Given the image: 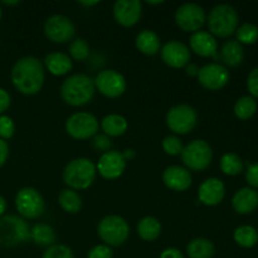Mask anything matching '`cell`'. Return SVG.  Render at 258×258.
<instances>
[{
    "label": "cell",
    "instance_id": "1",
    "mask_svg": "<svg viewBox=\"0 0 258 258\" xmlns=\"http://www.w3.org/2000/svg\"><path fill=\"white\" fill-rule=\"evenodd\" d=\"M10 78L15 90L25 96L40 92L45 80V68L42 60L33 55H27L14 63Z\"/></svg>",
    "mask_w": 258,
    "mask_h": 258
},
{
    "label": "cell",
    "instance_id": "2",
    "mask_svg": "<svg viewBox=\"0 0 258 258\" xmlns=\"http://www.w3.org/2000/svg\"><path fill=\"white\" fill-rule=\"evenodd\" d=\"M96 87L93 78L83 73H76L63 81L60 86V96L67 105L81 107L92 101Z\"/></svg>",
    "mask_w": 258,
    "mask_h": 258
},
{
    "label": "cell",
    "instance_id": "3",
    "mask_svg": "<svg viewBox=\"0 0 258 258\" xmlns=\"http://www.w3.org/2000/svg\"><path fill=\"white\" fill-rule=\"evenodd\" d=\"M97 175L96 164L87 158L71 160L63 170V181L72 190H85L95 181Z\"/></svg>",
    "mask_w": 258,
    "mask_h": 258
},
{
    "label": "cell",
    "instance_id": "4",
    "mask_svg": "<svg viewBox=\"0 0 258 258\" xmlns=\"http://www.w3.org/2000/svg\"><path fill=\"white\" fill-rule=\"evenodd\" d=\"M208 29L213 37L228 38L238 28L239 17L237 10L229 4H218L211 10L208 18Z\"/></svg>",
    "mask_w": 258,
    "mask_h": 258
},
{
    "label": "cell",
    "instance_id": "5",
    "mask_svg": "<svg viewBox=\"0 0 258 258\" xmlns=\"http://www.w3.org/2000/svg\"><path fill=\"white\" fill-rule=\"evenodd\" d=\"M30 239V227L20 216L4 214L0 217V246L14 247Z\"/></svg>",
    "mask_w": 258,
    "mask_h": 258
},
{
    "label": "cell",
    "instance_id": "6",
    "mask_svg": "<svg viewBox=\"0 0 258 258\" xmlns=\"http://www.w3.org/2000/svg\"><path fill=\"white\" fill-rule=\"evenodd\" d=\"M97 234L108 247H118L130 236V226L125 218L116 214L103 217L97 226Z\"/></svg>",
    "mask_w": 258,
    "mask_h": 258
},
{
    "label": "cell",
    "instance_id": "7",
    "mask_svg": "<svg viewBox=\"0 0 258 258\" xmlns=\"http://www.w3.org/2000/svg\"><path fill=\"white\" fill-rule=\"evenodd\" d=\"M180 156L184 168L191 171H203L208 169L212 164L213 150L206 140L197 139L184 146Z\"/></svg>",
    "mask_w": 258,
    "mask_h": 258
},
{
    "label": "cell",
    "instance_id": "8",
    "mask_svg": "<svg viewBox=\"0 0 258 258\" xmlns=\"http://www.w3.org/2000/svg\"><path fill=\"white\" fill-rule=\"evenodd\" d=\"M15 208L24 219H35L45 211V202L38 189L24 186L15 196Z\"/></svg>",
    "mask_w": 258,
    "mask_h": 258
},
{
    "label": "cell",
    "instance_id": "9",
    "mask_svg": "<svg viewBox=\"0 0 258 258\" xmlns=\"http://www.w3.org/2000/svg\"><path fill=\"white\" fill-rule=\"evenodd\" d=\"M198 122L197 111L186 103L175 105L166 113V125L176 135H186L196 128Z\"/></svg>",
    "mask_w": 258,
    "mask_h": 258
},
{
    "label": "cell",
    "instance_id": "10",
    "mask_svg": "<svg viewBox=\"0 0 258 258\" xmlns=\"http://www.w3.org/2000/svg\"><path fill=\"white\" fill-rule=\"evenodd\" d=\"M100 123L90 112H76L66 121V131L76 140H88L97 135Z\"/></svg>",
    "mask_w": 258,
    "mask_h": 258
},
{
    "label": "cell",
    "instance_id": "11",
    "mask_svg": "<svg viewBox=\"0 0 258 258\" xmlns=\"http://www.w3.org/2000/svg\"><path fill=\"white\" fill-rule=\"evenodd\" d=\"M44 35L48 40L57 44H64L72 40L76 34V27L72 20L62 14L50 15L44 23Z\"/></svg>",
    "mask_w": 258,
    "mask_h": 258
},
{
    "label": "cell",
    "instance_id": "12",
    "mask_svg": "<svg viewBox=\"0 0 258 258\" xmlns=\"http://www.w3.org/2000/svg\"><path fill=\"white\" fill-rule=\"evenodd\" d=\"M206 20V10L196 3H185L180 5L175 12L176 25L186 33L199 32Z\"/></svg>",
    "mask_w": 258,
    "mask_h": 258
},
{
    "label": "cell",
    "instance_id": "13",
    "mask_svg": "<svg viewBox=\"0 0 258 258\" xmlns=\"http://www.w3.org/2000/svg\"><path fill=\"white\" fill-rule=\"evenodd\" d=\"M98 92L107 98H117L125 93L127 83L118 71L103 70L93 80Z\"/></svg>",
    "mask_w": 258,
    "mask_h": 258
},
{
    "label": "cell",
    "instance_id": "14",
    "mask_svg": "<svg viewBox=\"0 0 258 258\" xmlns=\"http://www.w3.org/2000/svg\"><path fill=\"white\" fill-rule=\"evenodd\" d=\"M126 164L127 161L123 158L122 153L117 150H108L100 156L96 169L103 179L115 180L122 175L126 169Z\"/></svg>",
    "mask_w": 258,
    "mask_h": 258
},
{
    "label": "cell",
    "instance_id": "15",
    "mask_svg": "<svg viewBox=\"0 0 258 258\" xmlns=\"http://www.w3.org/2000/svg\"><path fill=\"white\" fill-rule=\"evenodd\" d=\"M199 83L209 91H218L227 86L229 82V72L223 64L219 63H208L199 68L197 76Z\"/></svg>",
    "mask_w": 258,
    "mask_h": 258
},
{
    "label": "cell",
    "instance_id": "16",
    "mask_svg": "<svg viewBox=\"0 0 258 258\" xmlns=\"http://www.w3.org/2000/svg\"><path fill=\"white\" fill-rule=\"evenodd\" d=\"M160 55L166 66L175 70L185 68L190 63V49L188 45L179 40H170L160 49Z\"/></svg>",
    "mask_w": 258,
    "mask_h": 258
},
{
    "label": "cell",
    "instance_id": "17",
    "mask_svg": "<svg viewBox=\"0 0 258 258\" xmlns=\"http://www.w3.org/2000/svg\"><path fill=\"white\" fill-rule=\"evenodd\" d=\"M113 18L125 28L138 24L143 14V3L140 0H117L112 8Z\"/></svg>",
    "mask_w": 258,
    "mask_h": 258
},
{
    "label": "cell",
    "instance_id": "18",
    "mask_svg": "<svg viewBox=\"0 0 258 258\" xmlns=\"http://www.w3.org/2000/svg\"><path fill=\"white\" fill-rule=\"evenodd\" d=\"M226 196L224 183L218 178H208L201 184L198 189V198L202 204L207 207H216Z\"/></svg>",
    "mask_w": 258,
    "mask_h": 258
},
{
    "label": "cell",
    "instance_id": "19",
    "mask_svg": "<svg viewBox=\"0 0 258 258\" xmlns=\"http://www.w3.org/2000/svg\"><path fill=\"white\" fill-rule=\"evenodd\" d=\"M163 181L174 191H185L193 183L190 171L180 165H170L164 170Z\"/></svg>",
    "mask_w": 258,
    "mask_h": 258
},
{
    "label": "cell",
    "instance_id": "20",
    "mask_svg": "<svg viewBox=\"0 0 258 258\" xmlns=\"http://www.w3.org/2000/svg\"><path fill=\"white\" fill-rule=\"evenodd\" d=\"M189 47L197 55L203 58H213L218 53V43L216 37L204 30H199L191 34L189 39Z\"/></svg>",
    "mask_w": 258,
    "mask_h": 258
},
{
    "label": "cell",
    "instance_id": "21",
    "mask_svg": "<svg viewBox=\"0 0 258 258\" xmlns=\"http://www.w3.org/2000/svg\"><path fill=\"white\" fill-rule=\"evenodd\" d=\"M232 207L238 214L252 213L258 207V191L251 186L239 189L232 198Z\"/></svg>",
    "mask_w": 258,
    "mask_h": 258
},
{
    "label": "cell",
    "instance_id": "22",
    "mask_svg": "<svg viewBox=\"0 0 258 258\" xmlns=\"http://www.w3.org/2000/svg\"><path fill=\"white\" fill-rule=\"evenodd\" d=\"M43 64L53 76H66L72 71L73 60L67 53L52 52L45 55Z\"/></svg>",
    "mask_w": 258,
    "mask_h": 258
},
{
    "label": "cell",
    "instance_id": "23",
    "mask_svg": "<svg viewBox=\"0 0 258 258\" xmlns=\"http://www.w3.org/2000/svg\"><path fill=\"white\" fill-rule=\"evenodd\" d=\"M135 45L143 54L155 55L161 49L160 37L154 30L144 29L136 35Z\"/></svg>",
    "mask_w": 258,
    "mask_h": 258
},
{
    "label": "cell",
    "instance_id": "24",
    "mask_svg": "<svg viewBox=\"0 0 258 258\" xmlns=\"http://www.w3.org/2000/svg\"><path fill=\"white\" fill-rule=\"evenodd\" d=\"M101 128L108 138H118L127 131L128 122L125 116L118 113H110L101 120Z\"/></svg>",
    "mask_w": 258,
    "mask_h": 258
},
{
    "label": "cell",
    "instance_id": "25",
    "mask_svg": "<svg viewBox=\"0 0 258 258\" xmlns=\"http://www.w3.org/2000/svg\"><path fill=\"white\" fill-rule=\"evenodd\" d=\"M219 55H221V59L223 60L224 64L229 66V67H237V66H239L243 62V45L239 44L237 40H227L222 45Z\"/></svg>",
    "mask_w": 258,
    "mask_h": 258
},
{
    "label": "cell",
    "instance_id": "26",
    "mask_svg": "<svg viewBox=\"0 0 258 258\" xmlns=\"http://www.w3.org/2000/svg\"><path fill=\"white\" fill-rule=\"evenodd\" d=\"M30 239L40 247H50L55 244L57 234L49 224L37 223L30 228Z\"/></svg>",
    "mask_w": 258,
    "mask_h": 258
},
{
    "label": "cell",
    "instance_id": "27",
    "mask_svg": "<svg viewBox=\"0 0 258 258\" xmlns=\"http://www.w3.org/2000/svg\"><path fill=\"white\" fill-rule=\"evenodd\" d=\"M136 229H138V234L141 239L146 242H153L160 237L161 223L155 217L148 216L139 221Z\"/></svg>",
    "mask_w": 258,
    "mask_h": 258
},
{
    "label": "cell",
    "instance_id": "28",
    "mask_svg": "<svg viewBox=\"0 0 258 258\" xmlns=\"http://www.w3.org/2000/svg\"><path fill=\"white\" fill-rule=\"evenodd\" d=\"M216 252L213 242L209 239L198 237L191 239L186 246V253L189 258H212Z\"/></svg>",
    "mask_w": 258,
    "mask_h": 258
},
{
    "label": "cell",
    "instance_id": "29",
    "mask_svg": "<svg viewBox=\"0 0 258 258\" xmlns=\"http://www.w3.org/2000/svg\"><path fill=\"white\" fill-rule=\"evenodd\" d=\"M58 203L60 208L68 214H76L82 208V198L78 191L67 188L63 189L58 196Z\"/></svg>",
    "mask_w": 258,
    "mask_h": 258
},
{
    "label": "cell",
    "instance_id": "30",
    "mask_svg": "<svg viewBox=\"0 0 258 258\" xmlns=\"http://www.w3.org/2000/svg\"><path fill=\"white\" fill-rule=\"evenodd\" d=\"M234 242L243 248H252L258 242V232L252 226H239L233 233Z\"/></svg>",
    "mask_w": 258,
    "mask_h": 258
},
{
    "label": "cell",
    "instance_id": "31",
    "mask_svg": "<svg viewBox=\"0 0 258 258\" xmlns=\"http://www.w3.org/2000/svg\"><path fill=\"white\" fill-rule=\"evenodd\" d=\"M219 166H221V170L223 171V174L228 176L239 175L244 168L242 159L234 153H226L224 155H222Z\"/></svg>",
    "mask_w": 258,
    "mask_h": 258
},
{
    "label": "cell",
    "instance_id": "32",
    "mask_svg": "<svg viewBox=\"0 0 258 258\" xmlns=\"http://www.w3.org/2000/svg\"><path fill=\"white\" fill-rule=\"evenodd\" d=\"M257 111V102L252 96H242L234 103V115L239 120H249Z\"/></svg>",
    "mask_w": 258,
    "mask_h": 258
},
{
    "label": "cell",
    "instance_id": "33",
    "mask_svg": "<svg viewBox=\"0 0 258 258\" xmlns=\"http://www.w3.org/2000/svg\"><path fill=\"white\" fill-rule=\"evenodd\" d=\"M236 38L239 44H254L258 40V27L252 23H244L237 28Z\"/></svg>",
    "mask_w": 258,
    "mask_h": 258
},
{
    "label": "cell",
    "instance_id": "34",
    "mask_svg": "<svg viewBox=\"0 0 258 258\" xmlns=\"http://www.w3.org/2000/svg\"><path fill=\"white\" fill-rule=\"evenodd\" d=\"M68 53H70L68 55L71 57V59L77 60V62H83L90 55V45H88V43L83 38H75L71 42Z\"/></svg>",
    "mask_w": 258,
    "mask_h": 258
},
{
    "label": "cell",
    "instance_id": "35",
    "mask_svg": "<svg viewBox=\"0 0 258 258\" xmlns=\"http://www.w3.org/2000/svg\"><path fill=\"white\" fill-rule=\"evenodd\" d=\"M161 146H163V150L165 151V154H168L170 156L180 155L184 149L181 140L175 135H169L166 138H164Z\"/></svg>",
    "mask_w": 258,
    "mask_h": 258
},
{
    "label": "cell",
    "instance_id": "36",
    "mask_svg": "<svg viewBox=\"0 0 258 258\" xmlns=\"http://www.w3.org/2000/svg\"><path fill=\"white\" fill-rule=\"evenodd\" d=\"M42 258H75V254L66 244H53L48 247Z\"/></svg>",
    "mask_w": 258,
    "mask_h": 258
},
{
    "label": "cell",
    "instance_id": "37",
    "mask_svg": "<svg viewBox=\"0 0 258 258\" xmlns=\"http://www.w3.org/2000/svg\"><path fill=\"white\" fill-rule=\"evenodd\" d=\"M15 134V123L12 117L7 115H0V139L9 140Z\"/></svg>",
    "mask_w": 258,
    "mask_h": 258
},
{
    "label": "cell",
    "instance_id": "38",
    "mask_svg": "<svg viewBox=\"0 0 258 258\" xmlns=\"http://www.w3.org/2000/svg\"><path fill=\"white\" fill-rule=\"evenodd\" d=\"M112 248L106 244H97L88 251L87 258H112Z\"/></svg>",
    "mask_w": 258,
    "mask_h": 258
},
{
    "label": "cell",
    "instance_id": "39",
    "mask_svg": "<svg viewBox=\"0 0 258 258\" xmlns=\"http://www.w3.org/2000/svg\"><path fill=\"white\" fill-rule=\"evenodd\" d=\"M247 88L253 97L258 98V67L251 71L247 78Z\"/></svg>",
    "mask_w": 258,
    "mask_h": 258
},
{
    "label": "cell",
    "instance_id": "40",
    "mask_svg": "<svg viewBox=\"0 0 258 258\" xmlns=\"http://www.w3.org/2000/svg\"><path fill=\"white\" fill-rule=\"evenodd\" d=\"M246 180L251 188L258 189V163L248 165L246 171Z\"/></svg>",
    "mask_w": 258,
    "mask_h": 258
},
{
    "label": "cell",
    "instance_id": "41",
    "mask_svg": "<svg viewBox=\"0 0 258 258\" xmlns=\"http://www.w3.org/2000/svg\"><path fill=\"white\" fill-rule=\"evenodd\" d=\"M93 146H95L97 150H101L103 151V153H106V151L110 150L111 148L110 138L106 136L105 134H103V135H96L95 139H93Z\"/></svg>",
    "mask_w": 258,
    "mask_h": 258
},
{
    "label": "cell",
    "instance_id": "42",
    "mask_svg": "<svg viewBox=\"0 0 258 258\" xmlns=\"http://www.w3.org/2000/svg\"><path fill=\"white\" fill-rule=\"evenodd\" d=\"M12 105V97L5 88L0 87V115L5 112Z\"/></svg>",
    "mask_w": 258,
    "mask_h": 258
},
{
    "label": "cell",
    "instance_id": "43",
    "mask_svg": "<svg viewBox=\"0 0 258 258\" xmlns=\"http://www.w3.org/2000/svg\"><path fill=\"white\" fill-rule=\"evenodd\" d=\"M9 158V145L5 140L0 139V168L4 165Z\"/></svg>",
    "mask_w": 258,
    "mask_h": 258
},
{
    "label": "cell",
    "instance_id": "44",
    "mask_svg": "<svg viewBox=\"0 0 258 258\" xmlns=\"http://www.w3.org/2000/svg\"><path fill=\"white\" fill-rule=\"evenodd\" d=\"M160 258H185L184 254L179 251L178 248H165L163 252L160 253Z\"/></svg>",
    "mask_w": 258,
    "mask_h": 258
},
{
    "label": "cell",
    "instance_id": "45",
    "mask_svg": "<svg viewBox=\"0 0 258 258\" xmlns=\"http://www.w3.org/2000/svg\"><path fill=\"white\" fill-rule=\"evenodd\" d=\"M185 70H186V75L191 76V77H197L199 73V67L197 64H193V63H189V64L185 67Z\"/></svg>",
    "mask_w": 258,
    "mask_h": 258
},
{
    "label": "cell",
    "instance_id": "46",
    "mask_svg": "<svg viewBox=\"0 0 258 258\" xmlns=\"http://www.w3.org/2000/svg\"><path fill=\"white\" fill-rule=\"evenodd\" d=\"M7 208H8L7 201H5L4 197L0 196V217L4 216L5 212H7Z\"/></svg>",
    "mask_w": 258,
    "mask_h": 258
},
{
    "label": "cell",
    "instance_id": "47",
    "mask_svg": "<svg viewBox=\"0 0 258 258\" xmlns=\"http://www.w3.org/2000/svg\"><path fill=\"white\" fill-rule=\"evenodd\" d=\"M122 154H123V158L126 159V161L131 160V159L135 156V151H134L133 149H127V150H125V153H122Z\"/></svg>",
    "mask_w": 258,
    "mask_h": 258
},
{
    "label": "cell",
    "instance_id": "48",
    "mask_svg": "<svg viewBox=\"0 0 258 258\" xmlns=\"http://www.w3.org/2000/svg\"><path fill=\"white\" fill-rule=\"evenodd\" d=\"M78 4L82 5V7H86V8H92V7H96V5L100 4V2H78Z\"/></svg>",
    "mask_w": 258,
    "mask_h": 258
},
{
    "label": "cell",
    "instance_id": "49",
    "mask_svg": "<svg viewBox=\"0 0 258 258\" xmlns=\"http://www.w3.org/2000/svg\"><path fill=\"white\" fill-rule=\"evenodd\" d=\"M3 4H5V5H18V4H19V2H18V0H14V2H9V0H4V2H3Z\"/></svg>",
    "mask_w": 258,
    "mask_h": 258
},
{
    "label": "cell",
    "instance_id": "50",
    "mask_svg": "<svg viewBox=\"0 0 258 258\" xmlns=\"http://www.w3.org/2000/svg\"><path fill=\"white\" fill-rule=\"evenodd\" d=\"M164 2H148V4H150V5H160V4H163Z\"/></svg>",
    "mask_w": 258,
    "mask_h": 258
},
{
    "label": "cell",
    "instance_id": "51",
    "mask_svg": "<svg viewBox=\"0 0 258 258\" xmlns=\"http://www.w3.org/2000/svg\"><path fill=\"white\" fill-rule=\"evenodd\" d=\"M2 17H3V10L2 8H0V19H2Z\"/></svg>",
    "mask_w": 258,
    "mask_h": 258
}]
</instances>
